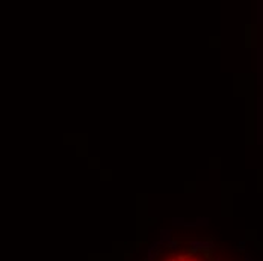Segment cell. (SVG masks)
<instances>
[{
	"label": "cell",
	"instance_id": "6da1fadb",
	"mask_svg": "<svg viewBox=\"0 0 263 261\" xmlns=\"http://www.w3.org/2000/svg\"><path fill=\"white\" fill-rule=\"evenodd\" d=\"M174 261H207L206 258H197L194 253H180L174 256Z\"/></svg>",
	"mask_w": 263,
	"mask_h": 261
}]
</instances>
